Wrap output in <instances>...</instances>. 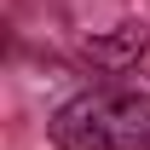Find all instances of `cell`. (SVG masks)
<instances>
[{"label":"cell","instance_id":"obj_1","mask_svg":"<svg viewBox=\"0 0 150 150\" xmlns=\"http://www.w3.org/2000/svg\"><path fill=\"white\" fill-rule=\"evenodd\" d=\"M58 150H150V93L93 87L52 115Z\"/></svg>","mask_w":150,"mask_h":150},{"label":"cell","instance_id":"obj_2","mask_svg":"<svg viewBox=\"0 0 150 150\" xmlns=\"http://www.w3.org/2000/svg\"><path fill=\"white\" fill-rule=\"evenodd\" d=\"M139 52H144V23H127L121 40H98L93 46V58H104V64H127V58H139Z\"/></svg>","mask_w":150,"mask_h":150}]
</instances>
